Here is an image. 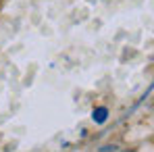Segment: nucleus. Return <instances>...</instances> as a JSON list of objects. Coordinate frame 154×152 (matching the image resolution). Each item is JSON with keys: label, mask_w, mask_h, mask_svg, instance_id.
<instances>
[{"label": "nucleus", "mask_w": 154, "mask_h": 152, "mask_svg": "<svg viewBox=\"0 0 154 152\" xmlns=\"http://www.w3.org/2000/svg\"><path fill=\"white\" fill-rule=\"evenodd\" d=\"M92 117H94V121H96V123H104V121H106V117H108V110H106L104 106H100V108H94Z\"/></svg>", "instance_id": "f257e3e1"}]
</instances>
